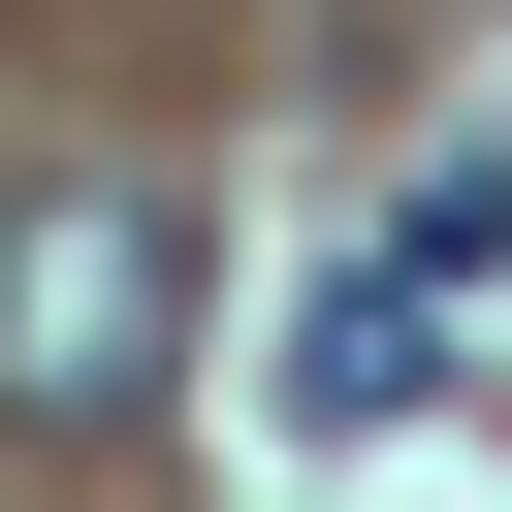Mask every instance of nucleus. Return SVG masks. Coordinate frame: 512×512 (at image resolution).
<instances>
[{
	"mask_svg": "<svg viewBox=\"0 0 512 512\" xmlns=\"http://www.w3.org/2000/svg\"><path fill=\"white\" fill-rule=\"evenodd\" d=\"M160 352H192V224L160 192H32L0 224V416H160Z\"/></svg>",
	"mask_w": 512,
	"mask_h": 512,
	"instance_id": "1",
	"label": "nucleus"
}]
</instances>
